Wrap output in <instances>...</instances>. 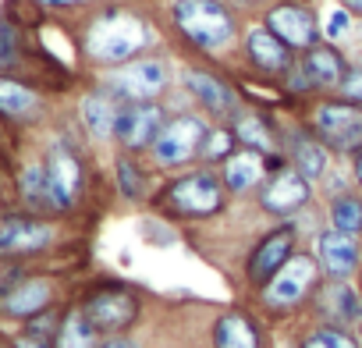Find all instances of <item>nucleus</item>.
I'll return each instance as SVG.
<instances>
[{
    "label": "nucleus",
    "mask_w": 362,
    "mask_h": 348,
    "mask_svg": "<svg viewBox=\"0 0 362 348\" xmlns=\"http://www.w3.org/2000/svg\"><path fill=\"white\" fill-rule=\"evenodd\" d=\"M149 47V29L139 15L128 11H100L82 29V57L103 71L121 68Z\"/></svg>",
    "instance_id": "1"
},
{
    "label": "nucleus",
    "mask_w": 362,
    "mask_h": 348,
    "mask_svg": "<svg viewBox=\"0 0 362 348\" xmlns=\"http://www.w3.org/2000/svg\"><path fill=\"white\" fill-rule=\"evenodd\" d=\"M224 207H228L224 178H217L206 167L167 182L156 196V210L167 217H181V221H210V217L224 214Z\"/></svg>",
    "instance_id": "2"
},
{
    "label": "nucleus",
    "mask_w": 362,
    "mask_h": 348,
    "mask_svg": "<svg viewBox=\"0 0 362 348\" xmlns=\"http://www.w3.org/2000/svg\"><path fill=\"white\" fill-rule=\"evenodd\" d=\"M320 281H323L320 260L309 256V253H295L256 295H259L263 313H270V316H288V313H298L302 306L313 302Z\"/></svg>",
    "instance_id": "3"
},
{
    "label": "nucleus",
    "mask_w": 362,
    "mask_h": 348,
    "mask_svg": "<svg viewBox=\"0 0 362 348\" xmlns=\"http://www.w3.org/2000/svg\"><path fill=\"white\" fill-rule=\"evenodd\" d=\"M75 306L89 316V323L110 337V334H135L139 320H142V298L135 288L121 284V281H103L86 288L82 295H75Z\"/></svg>",
    "instance_id": "4"
},
{
    "label": "nucleus",
    "mask_w": 362,
    "mask_h": 348,
    "mask_svg": "<svg viewBox=\"0 0 362 348\" xmlns=\"http://www.w3.org/2000/svg\"><path fill=\"white\" fill-rule=\"evenodd\" d=\"M43 167H47V185H50V203H54V217H68L78 210L82 196H86V160L78 153V146L68 135H54L43 149Z\"/></svg>",
    "instance_id": "5"
},
{
    "label": "nucleus",
    "mask_w": 362,
    "mask_h": 348,
    "mask_svg": "<svg viewBox=\"0 0 362 348\" xmlns=\"http://www.w3.org/2000/svg\"><path fill=\"white\" fill-rule=\"evenodd\" d=\"M61 242L57 217H40L18 207L0 214V256L4 260H40Z\"/></svg>",
    "instance_id": "6"
},
{
    "label": "nucleus",
    "mask_w": 362,
    "mask_h": 348,
    "mask_svg": "<svg viewBox=\"0 0 362 348\" xmlns=\"http://www.w3.org/2000/svg\"><path fill=\"white\" fill-rule=\"evenodd\" d=\"M174 25L185 33L189 43L199 50H224L235 40V18L221 0H177L174 4Z\"/></svg>",
    "instance_id": "7"
},
{
    "label": "nucleus",
    "mask_w": 362,
    "mask_h": 348,
    "mask_svg": "<svg viewBox=\"0 0 362 348\" xmlns=\"http://www.w3.org/2000/svg\"><path fill=\"white\" fill-rule=\"evenodd\" d=\"M100 86L121 103H149L160 100L170 86V64L163 57H135L121 68H110Z\"/></svg>",
    "instance_id": "8"
},
{
    "label": "nucleus",
    "mask_w": 362,
    "mask_h": 348,
    "mask_svg": "<svg viewBox=\"0 0 362 348\" xmlns=\"http://www.w3.org/2000/svg\"><path fill=\"white\" fill-rule=\"evenodd\" d=\"M206 135H210L206 117H199V114H174V117H167L163 132H160L156 142L149 146V156H153V163L163 167V170L189 167L192 160L203 156Z\"/></svg>",
    "instance_id": "9"
},
{
    "label": "nucleus",
    "mask_w": 362,
    "mask_h": 348,
    "mask_svg": "<svg viewBox=\"0 0 362 348\" xmlns=\"http://www.w3.org/2000/svg\"><path fill=\"white\" fill-rule=\"evenodd\" d=\"M313 135L337 156L362 153V107L344 100H320L309 114Z\"/></svg>",
    "instance_id": "10"
},
{
    "label": "nucleus",
    "mask_w": 362,
    "mask_h": 348,
    "mask_svg": "<svg viewBox=\"0 0 362 348\" xmlns=\"http://www.w3.org/2000/svg\"><path fill=\"white\" fill-rule=\"evenodd\" d=\"M61 281L50 270H29L4 298H0V323H15L22 327L25 320L61 306Z\"/></svg>",
    "instance_id": "11"
},
{
    "label": "nucleus",
    "mask_w": 362,
    "mask_h": 348,
    "mask_svg": "<svg viewBox=\"0 0 362 348\" xmlns=\"http://www.w3.org/2000/svg\"><path fill=\"white\" fill-rule=\"evenodd\" d=\"M47 117V93L29 75H0V121L11 132H25L43 124Z\"/></svg>",
    "instance_id": "12"
},
{
    "label": "nucleus",
    "mask_w": 362,
    "mask_h": 348,
    "mask_svg": "<svg viewBox=\"0 0 362 348\" xmlns=\"http://www.w3.org/2000/svg\"><path fill=\"white\" fill-rule=\"evenodd\" d=\"M256 199L270 217H291L313 199V182H305L291 163H281L263 178Z\"/></svg>",
    "instance_id": "13"
},
{
    "label": "nucleus",
    "mask_w": 362,
    "mask_h": 348,
    "mask_svg": "<svg viewBox=\"0 0 362 348\" xmlns=\"http://www.w3.org/2000/svg\"><path fill=\"white\" fill-rule=\"evenodd\" d=\"M295 253H298V235H295V228H291V224L274 228L270 235H263V238L252 245V253H249V260H245V284L259 291Z\"/></svg>",
    "instance_id": "14"
},
{
    "label": "nucleus",
    "mask_w": 362,
    "mask_h": 348,
    "mask_svg": "<svg viewBox=\"0 0 362 348\" xmlns=\"http://www.w3.org/2000/svg\"><path fill=\"white\" fill-rule=\"evenodd\" d=\"M163 124H167V110L156 100H149V103H124L121 117H117L114 142L124 153H149V146L156 142Z\"/></svg>",
    "instance_id": "15"
},
{
    "label": "nucleus",
    "mask_w": 362,
    "mask_h": 348,
    "mask_svg": "<svg viewBox=\"0 0 362 348\" xmlns=\"http://www.w3.org/2000/svg\"><path fill=\"white\" fill-rule=\"evenodd\" d=\"M11 203L18 210H29V214H40V217H54L43 153L15 160V167H11Z\"/></svg>",
    "instance_id": "16"
},
{
    "label": "nucleus",
    "mask_w": 362,
    "mask_h": 348,
    "mask_svg": "<svg viewBox=\"0 0 362 348\" xmlns=\"http://www.w3.org/2000/svg\"><path fill=\"white\" fill-rule=\"evenodd\" d=\"M316 323H330V327H358L362 323V295L348 284V281H320L313 302H309Z\"/></svg>",
    "instance_id": "17"
},
{
    "label": "nucleus",
    "mask_w": 362,
    "mask_h": 348,
    "mask_svg": "<svg viewBox=\"0 0 362 348\" xmlns=\"http://www.w3.org/2000/svg\"><path fill=\"white\" fill-rule=\"evenodd\" d=\"M320 260V270L327 281H351L362 267V245H358V235H344L337 228H327L316 235V253Z\"/></svg>",
    "instance_id": "18"
},
{
    "label": "nucleus",
    "mask_w": 362,
    "mask_h": 348,
    "mask_svg": "<svg viewBox=\"0 0 362 348\" xmlns=\"http://www.w3.org/2000/svg\"><path fill=\"white\" fill-rule=\"evenodd\" d=\"M210 348H267V330L256 313L224 309L210 323Z\"/></svg>",
    "instance_id": "19"
},
{
    "label": "nucleus",
    "mask_w": 362,
    "mask_h": 348,
    "mask_svg": "<svg viewBox=\"0 0 362 348\" xmlns=\"http://www.w3.org/2000/svg\"><path fill=\"white\" fill-rule=\"evenodd\" d=\"M121 107H124V103H121L117 96H110L103 86L82 93V100H78V124H82V132H86L93 142H114Z\"/></svg>",
    "instance_id": "20"
},
{
    "label": "nucleus",
    "mask_w": 362,
    "mask_h": 348,
    "mask_svg": "<svg viewBox=\"0 0 362 348\" xmlns=\"http://www.w3.org/2000/svg\"><path fill=\"white\" fill-rule=\"evenodd\" d=\"M267 29H270L281 43H288L291 50H302V54H305L309 47H316V40H320V25H316L313 11H305V8H298V4H277V8H270Z\"/></svg>",
    "instance_id": "21"
},
{
    "label": "nucleus",
    "mask_w": 362,
    "mask_h": 348,
    "mask_svg": "<svg viewBox=\"0 0 362 348\" xmlns=\"http://www.w3.org/2000/svg\"><path fill=\"white\" fill-rule=\"evenodd\" d=\"M185 89H189L192 100H196L206 114H214V117H228V114L238 110V96H235L231 82L221 79V75L189 68V71H185Z\"/></svg>",
    "instance_id": "22"
},
{
    "label": "nucleus",
    "mask_w": 362,
    "mask_h": 348,
    "mask_svg": "<svg viewBox=\"0 0 362 348\" xmlns=\"http://www.w3.org/2000/svg\"><path fill=\"white\" fill-rule=\"evenodd\" d=\"M245 57L252 61V68H259L267 75H288L295 68V50L288 43H281L267 25L245 33Z\"/></svg>",
    "instance_id": "23"
},
{
    "label": "nucleus",
    "mask_w": 362,
    "mask_h": 348,
    "mask_svg": "<svg viewBox=\"0 0 362 348\" xmlns=\"http://www.w3.org/2000/svg\"><path fill=\"white\" fill-rule=\"evenodd\" d=\"M267 156L256 153V149H235L228 160H224V170H221V178H224V189L235 192V196H245L252 189L263 185L267 178Z\"/></svg>",
    "instance_id": "24"
},
{
    "label": "nucleus",
    "mask_w": 362,
    "mask_h": 348,
    "mask_svg": "<svg viewBox=\"0 0 362 348\" xmlns=\"http://www.w3.org/2000/svg\"><path fill=\"white\" fill-rule=\"evenodd\" d=\"M29 64V33L25 22L8 8L0 11V75H18Z\"/></svg>",
    "instance_id": "25"
},
{
    "label": "nucleus",
    "mask_w": 362,
    "mask_h": 348,
    "mask_svg": "<svg viewBox=\"0 0 362 348\" xmlns=\"http://www.w3.org/2000/svg\"><path fill=\"white\" fill-rule=\"evenodd\" d=\"M298 71L309 79V86H313V89H337V82H341V79H344V71H348V61H344L334 47L316 43V47H309V50L302 54Z\"/></svg>",
    "instance_id": "26"
},
{
    "label": "nucleus",
    "mask_w": 362,
    "mask_h": 348,
    "mask_svg": "<svg viewBox=\"0 0 362 348\" xmlns=\"http://www.w3.org/2000/svg\"><path fill=\"white\" fill-rule=\"evenodd\" d=\"M288 163L302 174L305 182H320L323 174H327V167H330V149L316 139V135H295L291 142H288Z\"/></svg>",
    "instance_id": "27"
},
{
    "label": "nucleus",
    "mask_w": 362,
    "mask_h": 348,
    "mask_svg": "<svg viewBox=\"0 0 362 348\" xmlns=\"http://www.w3.org/2000/svg\"><path fill=\"white\" fill-rule=\"evenodd\" d=\"M100 341H103V334L89 323V316L71 298L68 309H64V320H61V330H57L54 348H100Z\"/></svg>",
    "instance_id": "28"
},
{
    "label": "nucleus",
    "mask_w": 362,
    "mask_h": 348,
    "mask_svg": "<svg viewBox=\"0 0 362 348\" xmlns=\"http://www.w3.org/2000/svg\"><path fill=\"white\" fill-rule=\"evenodd\" d=\"M231 132H235V139H238L245 149H256V153H263V156H274V149H277V132H274V128L267 124V117L256 114V110L238 114Z\"/></svg>",
    "instance_id": "29"
},
{
    "label": "nucleus",
    "mask_w": 362,
    "mask_h": 348,
    "mask_svg": "<svg viewBox=\"0 0 362 348\" xmlns=\"http://www.w3.org/2000/svg\"><path fill=\"white\" fill-rule=\"evenodd\" d=\"M114 185L117 192L128 199V203H142L149 196V178H146V170L142 163L135 160V153H117L114 156Z\"/></svg>",
    "instance_id": "30"
},
{
    "label": "nucleus",
    "mask_w": 362,
    "mask_h": 348,
    "mask_svg": "<svg viewBox=\"0 0 362 348\" xmlns=\"http://www.w3.org/2000/svg\"><path fill=\"white\" fill-rule=\"evenodd\" d=\"M295 348H362L358 330L351 327H330V323H313L298 334Z\"/></svg>",
    "instance_id": "31"
},
{
    "label": "nucleus",
    "mask_w": 362,
    "mask_h": 348,
    "mask_svg": "<svg viewBox=\"0 0 362 348\" xmlns=\"http://www.w3.org/2000/svg\"><path fill=\"white\" fill-rule=\"evenodd\" d=\"M327 217H330V228L344 235H362V196H351V192L334 196Z\"/></svg>",
    "instance_id": "32"
},
{
    "label": "nucleus",
    "mask_w": 362,
    "mask_h": 348,
    "mask_svg": "<svg viewBox=\"0 0 362 348\" xmlns=\"http://www.w3.org/2000/svg\"><path fill=\"white\" fill-rule=\"evenodd\" d=\"M64 309H68V302H61V306H54V309H47V313H40V316H33V320H25V323L15 327V330H25L29 337L54 344V341H57V330H61V320H64Z\"/></svg>",
    "instance_id": "33"
},
{
    "label": "nucleus",
    "mask_w": 362,
    "mask_h": 348,
    "mask_svg": "<svg viewBox=\"0 0 362 348\" xmlns=\"http://www.w3.org/2000/svg\"><path fill=\"white\" fill-rule=\"evenodd\" d=\"M235 146H238V139H235V132H231V128H210V135H206V146H203V156H199V160H206V163H224V160L235 153Z\"/></svg>",
    "instance_id": "34"
},
{
    "label": "nucleus",
    "mask_w": 362,
    "mask_h": 348,
    "mask_svg": "<svg viewBox=\"0 0 362 348\" xmlns=\"http://www.w3.org/2000/svg\"><path fill=\"white\" fill-rule=\"evenodd\" d=\"M29 270H33V267H29L25 260H4V256H0V298H4Z\"/></svg>",
    "instance_id": "35"
},
{
    "label": "nucleus",
    "mask_w": 362,
    "mask_h": 348,
    "mask_svg": "<svg viewBox=\"0 0 362 348\" xmlns=\"http://www.w3.org/2000/svg\"><path fill=\"white\" fill-rule=\"evenodd\" d=\"M337 100L362 107V68H348L344 79L337 82Z\"/></svg>",
    "instance_id": "36"
},
{
    "label": "nucleus",
    "mask_w": 362,
    "mask_h": 348,
    "mask_svg": "<svg viewBox=\"0 0 362 348\" xmlns=\"http://www.w3.org/2000/svg\"><path fill=\"white\" fill-rule=\"evenodd\" d=\"M348 29H351V11H344V8H334V11L327 15V25H323V33H327L330 40H341V36H348Z\"/></svg>",
    "instance_id": "37"
},
{
    "label": "nucleus",
    "mask_w": 362,
    "mask_h": 348,
    "mask_svg": "<svg viewBox=\"0 0 362 348\" xmlns=\"http://www.w3.org/2000/svg\"><path fill=\"white\" fill-rule=\"evenodd\" d=\"M100 348H146L139 334H110L100 341Z\"/></svg>",
    "instance_id": "38"
},
{
    "label": "nucleus",
    "mask_w": 362,
    "mask_h": 348,
    "mask_svg": "<svg viewBox=\"0 0 362 348\" xmlns=\"http://www.w3.org/2000/svg\"><path fill=\"white\" fill-rule=\"evenodd\" d=\"M33 4L40 11H75V8L89 4V0H33Z\"/></svg>",
    "instance_id": "39"
},
{
    "label": "nucleus",
    "mask_w": 362,
    "mask_h": 348,
    "mask_svg": "<svg viewBox=\"0 0 362 348\" xmlns=\"http://www.w3.org/2000/svg\"><path fill=\"white\" fill-rule=\"evenodd\" d=\"M11 341H15V348H54V344H47V341L29 337L25 330H11Z\"/></svg>",
    "instance_id": "40"
},
{
    "label": "nucleus",
    "mask_w": 362,
    "mask_h": 348,
    "mask_svg": "<svg viewBox=\"0 0 362 348\" xmlns=\"http://www.w3.org/2000/svg\"><path fill=\"white\" fill-rule=\"evenodd\" d=\"M11 167H15L11 153H8V149H0V185H11Z\"/></svg>",
    "instance_id": "41"
},
{
    "label": "nucleus",
    "mask_w": 362,
    "mask_h": 348,
    "mask_svg": "<svg viewBox=\"0 0 362 348\" xmlns=\"http://www.w3.org/2000/svg\"><path fill=\"white\" fill-rule=\"evenodd\" d=\"M351 170H355V185L362 189V153H355V163H351Z\"/></svg>",
    "instance_id": "42"
},
{
    "label": "nucleus",
    "mask_w": 362,
    "mask_h": 348,
    "mask_svg": "<svg viewBox=\"0 0 362 348\" xmlns=\"http://www.w3.org/2000/svg\"><path fill=\"white\" fill-rule=\"evenodd\" d=\"M341 8L351 11V15H362V0H341Z\"/></svg>",
    "instance_id": "43"
},
{
    "label": "nucleus",
    "mask_w": 362,
    "mask_h": 348,
    "mask_svg": "<svg viewBox=\"0 0 362 348\" xmlns=\"http://www.w3.org/2000/svg\"><path fill=\"white\" fill-rule=\"evenodd\" d=\"M8 135H11V128L0 121V149H8Z\"/></svg>",
    "instance_id": "44"
},
{
    "label": "nucleus",
    "mask_w": 362,
    "mask_h": 348,
    "mask_svg": "<svg viewBox=\"0 0 362 348\" xmlns=\"http://www.w3.org/2000/svg\"><path fill=\"white\" fill-rule=\"evenodd\" d=\"M8 207H11V203H8V189H4V185H0V214H4Z\"/></svg>",
    "instance_id": "45"
},
{
    "label": "nucleus",
    "mask_w": 362,
    "mask_h": 348,
    "mask_svg": "<svg viewBox=\"0 0 362 348\" xmlns=\"http://www.w3.org/2000/svg\"><path fill=\"white\" fill-rule=\"evenodd\" d=\"M0 348H15V341H11V334H0Z\"/></svg>",
    "instance_id": "46"
},
{
    "label": "nucleus",
    "mask_w": 362,
    "mask_h": 348,
    "mask_svg": "<svg viewBox=\"0 0 362 348\" xmlns=\"http://www.w3.org/2000/svg\"><path fill=\"white\" fill-rule=\"evenodd\" d=\"M235 4H242V8H249V4H256V0H235Z\"/></svg>",
    "instance_id": "47"
}]
</instances>
